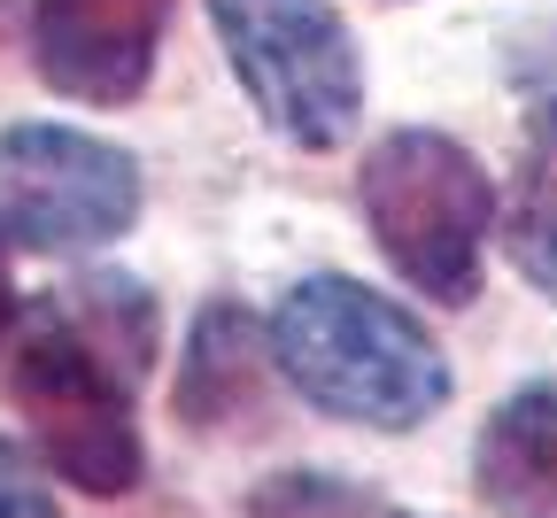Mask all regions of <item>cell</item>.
Here are the masks:
<instances>
[{"mask_svg":"<svg viewBox=\"0 0 557 518\" xmlns=\"http://www.w3.org/2000/svg\"><path fill=\"white\" fill-rule=\"evenodd\" d=\"M148 356H156V310L139 279H86L32 310L9 363V403L70 488L86 495L139 488L148 457H139L132 387L148 372Z\"/></svg>","mask_w":557,"mask_h":518,"instance_id":"cell-1","label":"cell"},{"mask_svg":"<svg viewBox=\"0 0 557 518\" xmlns=\"http://www.w3.org/2000/svg\"><path fill=\"white\" fill-rule=\"evenodd\" d=\"M271 356L318 410L403 433L449 403V363L403 303L357 279H302L271 318Z\"/></svg>","mask_w":557,"mask_h":518,"instance_id":"cell-2","label":"cell"},{"mask_svg":"<svg viewBox=\"0 0 557 518\" xmlns=\"http://www.w3.org/2000/svg\"><path fill=\"white\" fill-rule=\"evenodd\" d=\"M364 225L380 256L434 303H472L480 286V248H487V217H496V186L465 156L449 132H387L364 178Z\"/></svg>","mask_w":557,"mask_h":518,"instance_id":"cell-3","label":"cell"},{"mask_svg":"<svg viewBox=\"0 0 557 518\" xmlns=\"http://www.w3.org/2000/svg\"><path fill=\"white\" fill-rule=\"evenodd\" d=\"M209 24L225 39L233 78L295 147H341L364 109L357 39L333 16V0H209Z\"/></svg>","mask_w":557,"mask_h":518,"instance_id":"cell-4","label":"cell"},{"mask_svg":"<svg viewBox=\"0 0 557 518\" xmlns=\"http://www.w3.org/2000/svg\"><path fill=\"white\" fill-rule=\"evenodd\" d=\"M139 217V163L124 147L70 124H9L0 132V240L78 256L116 240Z\"/></svg>","mask_w":557,"mask_h":518,"instance_id":"cell-5","label":"cell"},{"mask_svg":"<svg viewBox=\"0 0 557 518\" xmlns=\"http://www.w3.org/2000/svg\"><path fill=\"white\" fill-rule=\"evenodd\" d=\"M163 24H171V0H39L32 70L70 101L116 109L148 86Z\"/></svg>","mask_w":557,"mask_h":518,"instance_id":"cell-6","label":"cell"},{"mask_svg":"<svg viewBox=\"0 0 557 518\" xmlns=\"http://www.w3.org/2000/svg\"><path fill=\"white\" fill-rule=\"evenodd\" d=\"M472 472L504 518H557V380H534L496 403V418L480 425Z\"/></svg>","mask_w":557,"mask_h":518,"instance_id":"cell-7","label":"cell"},{"mask_svg":"<svg viewBox=\"0 0 557 518\" xmlns=\"http://www.w3.org/2000/svg\"><path fill=\"white\" fill-rule=\"evenodd\" d=\"M504 248H511L519 279L557 303V101L534 109V124H527V163H519V194L504 217Z\"/></svg>","mask_w":557,"mask_h":518,"instance_id":"cell-8","label":"cell"},{"mask_svg":"<svg viewBox=\"0 0 557 518\" xmlns=\"http://www.w3.org/2000/svg\"><path fill=\"white\" fill-rule=\"evenodd\" d=\"M248 395H256V325L233 303H218V310H201V325H194L186 372H178V410L194 425H218Z\"/></svg>","mask_w":557,"mask_h":518,"instance_id":"cell-9","label":"cell"},{"mask_svg":"<svg viewBox=\"0 0 557 518\" xmlns=\"http://www.w3.org/2000/svg\"><path fill=\"white\" fill-rule=\"evenodd\" d=\"M0 518H54V495L32 480V465L0 441Z\"/></svg>","mask_w":557,"mask_h":518,"instance_id":"cell-10","label":"cell"},{"mask_svg":"<svg viewBox=\"0 0 557 518\" xmlns=\"http://www.w3.org/2000/svg\"><path fill=\"white\" fill-rule=\"evenodd\" d=\"M9 310L16 303H9V263H0V333H9Z\"/></svg>","mask_w":557,"mask_h":518,"instance_id":"cell-11","label":"cell"}]
</instances>
